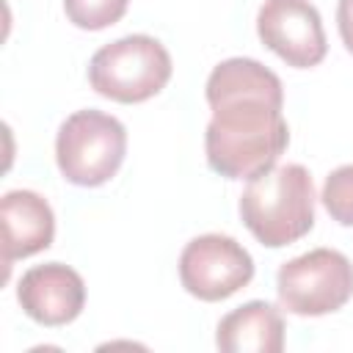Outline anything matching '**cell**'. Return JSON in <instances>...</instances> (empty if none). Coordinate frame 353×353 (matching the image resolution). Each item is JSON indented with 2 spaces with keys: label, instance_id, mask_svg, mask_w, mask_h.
<instances>
[{
  "label": "cell",
  "instance_id": "ba28073f",
  "mask_svg": "<svg viewBox=\"0 0 353 353\" xmlns=\"http://www.w3.org/2000/svg\"><path fill=\"white\" fill-rule=\"evenodd\" d=\"M17 301L30 320L55 328L72 323L83 312L85 284L83 276L63 262L33 265L17 284Z\"/></svg>",
  "mask_w": 353,
  "mask_h": 353
},
{
  "label": "cell",
  "instance_id": "7a4b0ae2",
  "mask_svg": "<svg viewBox=\"0 0 353 353\" xmlns=\"http://www.w3.org/2000/svg\"><path fill=\"white\" fill-rule=\"evenodd\" d=\"M245 229L268 248H281L314 226V185L301 163L273 165L248 179L240 196Z\"/></svg>",
  "mask_w": 353,
  "mask_h": 353
},
{
  "label": "cell",
  "instance_id": "6da1fadb",
  "mask_svg": "<svg viewBox=\"0 0 353 353\" xmlns=\"http://www.w3.org/2000/svg\"><path fill=\"white\" fill-rule=\"evenodd\" d=\"M281 105L259 94L210 102L212 119L204 132L210 168L226 179H254L273 168L290 143Z\"/></svg>",
  "mask_w": 353,
  "mask_h": 353
},
{
  "label": "cell",
  "instance_id": "52a82bcc",
  "mask_svg": "<svg viewBox=\"0 0 353 353\" xmlns=\"http://www.w3.org/2000/svg\"><path fill=\"white\" fill-rule=\"evenodd\" d=\"M256 33L287 66H317L325 52V30L320 11L309 0H265L256 14Z\"/></svg>",
  "mask_w": 353,
  "mask_h": 353
},
{
  "label": "cell",
  "instance_id": "7c38bea8",
  "mask_svg": "<svg viewBox=\"0 0 353 353\" xmlns=\"http://www.w3.org/2000/svg\"><path fill=\"white\" fill-rule=\"evenodd\" d=\"M130 0H63L66 19L83 30H102L127 14Z\"/></svg>",
  "mask_w": 353,
  "mask_h": 353
},
{
  "label": "cell",
  "instance_id": "5bb4252c",
  "mask_svg": "<svg viewBox=\"0 0 353 353\" xmlns=\"http://www.w3.org/2000/svg\"><path fill=\"white\" fill-rule=\"evenodd\" d=\"M336 28H339L342 44L353 55V0H339V6H336Z\"/></svg>",
  "mask_w": 353,
  "mask_h": 353
},
{
  "label": "cell",
  "instance_id": "8992f818",
  "mask_svg": "<svg viewBox=\"0 0 353 353\" xmlns=\"http://www.w3.org/2000/svg\"><path fill=\"white\" fill-rule=\"evenodd\" d=\"M251 279L254 259L229 234H199L179 254V281L199 301H223Z\"/></svg>",
  "mask_w": 353,
  "mask_h": 353
},
{
  "label": "cell",
  "instance_id": "30bf717a",
  "mask_svg": "<svg viewBox=\"0 0 353 353\" xmlns=\"http://www.w3.org/2000/svg\"><path fill=\"white\" fill-rule=\"evenodd\" d=\"M215 345L223 353H281L284 320L268 301H248L221 317Z\"/></svg>",
  "mask_w": 353,
  "mask_h": 353
},
{
  "label": "cell",
  "instance_id": "3957f363",
  "mask_svg": "<svg viewBox=\"0 0 353 353\" xmlns=\"http://www.w3.org/2000/svg\"><path fill=\"white\" fill-rule=\"evenodd\" d=\"M171 69L168 50L146 33H135L94 52L88 63V83L99 97L135 105L160 94L171 80Z\"/></svg>",
  "mask_w": 353,
  "mask_h": 353
},
{
  "label": "cell",
  "instance_id": "5b68a950",
  "mask_svg": "<svg viewBox=\"0 0 353 353\" xmlns=\"http://www.w3.org/2000/svg\"><path fill=\"white\" fill-rule=\"evenodd\" d=\"M276 292L290 314H331L353 298V262L334 248L306 251L279 268Z\"/></svg>",
  "mask_w": 353,
  "mask_h": 353
},
{
  "label": "cell",
  "instance_id": "277c9868",
  "mask_svg": "<svg viewBox=\"0 0 353 353\" xmlns=\"http://www.w3.org/2000/svg\"><path fill=\"white\" fill-rule=\"evenodd\" d=\"M127 154L124 124L102 110L85 108L72 113L55 138V160L66 182L97 188L116 176Z\"/></svg>",
  "mask_w": 353,
  "mask_h": 353
},
{
  "label": "cell",
  "instance_id": "8fae6325",
  "mask_svg": "<svg viewBox=\"0 0 353 353\" xmlns=\"http://www.w3.org/2000/svg\"><path fill=\"white\" fill-rule=\"evenodd\" d=\"M204 94H207V105L226 99V97H243V94H259V97H273L284 102V88H281L279 74L254 58L221 61L210 72Z\"/></svg>",
  "mask_w": 353,
  "mask_h": 353
},
{
  "label": "cell",
  "instance_id": "4fadbf2b",
  "mask_svg": "<svg viewBox=\"0 0 353 353\" xmlns=\"http://www.w3.org/2000/svg\"><path fill=\"white\" fill-rule=\"evenodd\" d=\"M320 199L336 223L353 226V163L339 165L325 176Z\"/></svg>",
  "mask_w": 353,
  "mask_h": 353
},
{
  "label": "cell",
  "instance_id": "9c48e42d",
  "mask_svg": "<svg viewBox=\"0 0 353 353\" xmlns=\"http://www.w3.org/2000/svg\"><path fill=\"white\" fill-rule=\"evenodd\" d=\"M0 226H3V265L6 273L17 259L33 256L52 245L55 215L47 199L33 190H8L0 199Z\"/></svg>",
  "mask_w": 353,
  "mask_h": 353
}]
</instances>
